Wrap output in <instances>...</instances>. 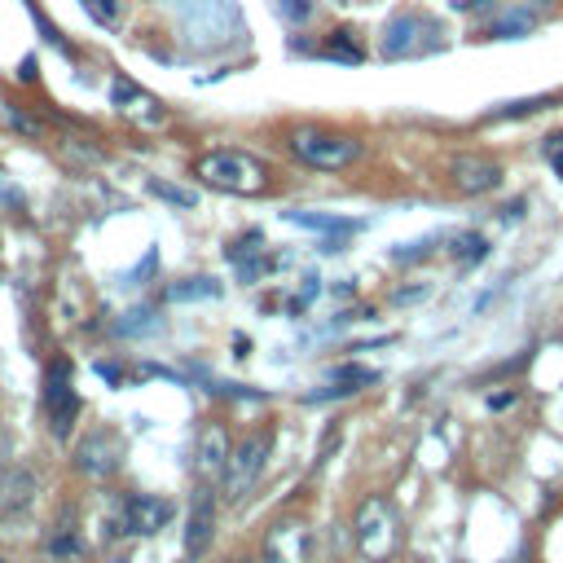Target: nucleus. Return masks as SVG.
Returning <instances> with one entry per match:
<instances>
[{
  "mask_svg": "<svg viewBox=\"0 0 563 563\" xmlns=\"http://www.w3.org/2000/svg\"><path fill=\"white\" fill-rule=\"evenodd\" d=\"M268 431H251L238 449H229V462H224V475H220V488H224V501H242L255 484H260V471L268 462Z\"/></svg>",
  "mask_w": 563,
  "mask_h": 563,
  "instance_id": "7ed1b4c3",
  "label": "nucleus"
},
{
  "mask_svg": "<svg viewBox=\"0 0 563 563\" xmlns=\"http://www.w3.org/2000/svg\"><path fill=\"white\" fill-rule=\"evenodd\" d=\"M0 563H4V559H0Z\"/></svg>",
  "mask_w": 563,
  "mask_h": 563,
  "instance_id": "c85d7f7f",
  "label": "nucleus"
},
{
  "mask_svg": "<svg viewBox=\"0 0 563 563\" xmlns=\"http://www.w3.org/2000/svg\"><path fill=\"white\" fill-rule=\"evenodd\" d=\"M449 180H453L457 194H488V189L501 185V167L484 154H457L449 163Z\"/></svg>",
  "mask_w": 563,
  "mask_h": 563,
  "instance_id": "1a4fd4ad",
  "label": "nucleus"
},
{
  "mask_svg": "<svg viewBox=\"0 0 563 563\" xmlns=\"http://www.w3.org/2000/svg\"><path fill=\"white\" fill-rule=\"evenodd\" d=\"M4 453H9V435L0 431V462H4Z\"/></svg>",
  "mask_w": 563,
  "mask_h": 563,
  "instance_id": "bb28decb",
  "label": "nucleus"
},
{
  "mask_svg": "<svg viewBox=\"0 0 563 563\" xmlns=\"http://www.w3.org/2000/svg\"><path fill=\"white\" fill-rule=\"evenodd\" d=\"M286 220H290V224H299V229H312V233H339V238H347V233H356V229H361V220L321 216V211H286Z\"/></svg>",
  "mask_w": 563,
  "mask_h": 563,
  "instance_id": "ddd939ff",
  "label": "nucleus"
},
{
  "mask_svg": "<svg viewBox=\"0 0 563 563\" xmlns=\"http://www.w3.org/2000/svg\"><path fill=\"white\" fill-rule=\"evenodd\" d=\"M18 79H35V62H31V57L22 62V70H18Z\"/></svg>",
  "mask_w": 563,
  "mask_h": 563,
  "instance_id": "a878e982",
  "label": "nucleus"
},
{
  "mask_svg": "<svg viewBox=\"0 0 563 563\" xmlns=\"http://www.w3.org/2000/svg\"><path fill=\"white\" fill-rule=\"evenodd\" d=\"M4 114H9V123H13V128H18V132H31V136H35V132H40V123H35V119H26V114H22V110H13V106H9V110H4Z\"/></svg>",
  "mask_w": 563,
  "mask_h": 563,
  "instance_id": "b1692460",
  "label": "nucleus"
},
{
  "mask_svg": "<svg viewBox=\"0 0 563 563\" xmlns=\"http://www.w3.org/2000/svg\"><path fill=\"white\" fill-rule=\"evenodd\" d=\"M290 154L317 172H343L361 158V141L343 132H321V128H295L290 132Z\"/></svg>",
  "mask_w": 563,
  "mask_h": 563,
  "instance_id": "f03ea898",
  "label": "nucleus"
},
{
  "mask_svg": "<svg viewBox=\"0 0 563 563\" xmlns=\"http://www.w3.org/2000/svg\"><path fill=\"white\" fill-rule=\"evenodd\" d=\"M194 176L220 194H264L268 167L246 150H211L194 163Z\"/></svg>",
  "mask_w": 563,
  "mask_h": 563,
  "instance_id": "f257e3e1",
  "label": "nucleus"
},
{
  "mask_svg": "<svg viewBox=\"0 0 563 563\" xmlns=\"http://www.w3.org/2000/svg\"><path fill=\"white\" fill-rule=\"evenodd\" d=\"M79 4H84V13H88L97 26H110V22H114V13H119V9H114V0H79Z\"/></svg>",
  "mask_w": 563,
  "mask_h": 563,
  "instance_id": "412c9836",
  "label": "nucleus"
},
{
  "mask_svg": "<svg viewBox=\"0 0 563 563\" xmlns=\"http://www.w3.org/2000/svg\"><path fill=\"white\" fill-rule=\"evenodd\" d=\"M396 541H400L396 510H391L383 497L361 501V510H356V545H361V554L374 559V563H383V559L396 550Z\"/></svg>",
  "mask_w": 563,
  "mask_h": 563,
  "instance_id": "20e7f679",
  "label": "nucleus"
},
{
  "mask_svg": "<svg viewBox=\"0 0 563 563\" xmlns=\"http://www.w3.org/2000/svg\"><path fill=\"white\" fill-rule=\"evenodd\" d=\"M541 154H545V163L554 167V176L563 180V132H550V136L541 141Z\"/></svg>",
  "mask_w": 563,
  "mask_h": 563,
  "instance_id": "aec40b11",
  "label": "nucleus"
},
{
  "mask_svg": "<svg viewBox=\"0 0 563 563\" xmlns=\"http://www.w3.org/2000/svg\"><path fill=\"white\" fill-rule=\"evenodd\" d=\"M277 13L286 22H308L312 18V0H277Z\"/></svg>",
  "mask_w": 563,
  "mask_h": 563,
  "instance_id": "4be33fe9",
  "label": "nucleus"
},
{
  "mask_svg": "<svg viewBox=\"0 0 563 563\" xmlns=\"http://www.w3.org/2000/svg\"><path fill=\"white\" fill-rule=\"evenodd\" d=\"M40 400H44V413H48V422H53V435L66 440V435H70V422H75V413H79V396H75L70 361H48Z\"/></svg>",
  "mask_w": 563,
  "mask_h": 563,
  "instance_id": "39448f33",
  "label": "nucleus"
},
{
  "mask_svg": "<svg viewBox=\"0 0 563 563\" xmlns=\"http://www.w3.org/2000/svg\"><path fill=\"white\" fill-rule=\"evenodd\" d=\"M532 13H523V9H515V13H506L501 22H493V31L488 35H497V40H515V35H528L532 31Z\"/></svg>",
  "mask_w": 563,
  "mask_h": 563,
  "instance_id": "dca6fc26",
  "label": "nucleus"
},
{
  "mask_svg": "<svg viewBox=\"0 0 563 563\" xmlns=\"http://www.w3.org/2000/svg\"><path fill=\"white\" fill-rule=\"evenodd\" d=\"M330 378L356 391V387H369V383H378V369H365V365H334V369H330Z\"/></svg>",
  "mask_w": 563,
  "mask_h": 563,
  "instance_id": "a211bd4d",
  "label": "nucleus"
},
{
  "mask_svg": "<svg viewBox=\"0 0 563 563\" xmlns=\"http://www.w3.org/2000/svg\"><path fill=\"white\" fill-rule=\"evenodd\" d=\"M484 255H488L484 233H457V238H453V260H462V264H479Z\"/></svg>",
  "mask_w": 563,
  "mask_h": 563,
  "instance_id": "2eb2a0df",
  "label": "nucleus"
},
{
  "mask_svg": "<svg viewBox=\"0 0 563 563\" xmlns=\"http://www.w3.org/2000/svg\"><path fill=\"white\" fill-rule=\"evenodd\" d=\"M308 545H312L308 523H299V519H277V523L268 528L260 554H264V563H308Z\"/></svg>",
  "mask_w": 563,
  "mask_h": 563,
  "instance_id": "0eeeda50",
  "label": "nucleus"
},
{
  "mask_svg": "<svg viewBox=\"0 0 563 563\" xmlns=\"http://www.w3.org/2000/svg\"><path fill=\"white\" fill-rule=\"evenodd\" d=\"M172 515H176V510H172V501H167V497L136 493V497H128V501H123V510H119V532L154 537L158 528H167V519H172Z\"/></svg>",
  "mask_w": 563,
  "mask_h": 563,
  "instance_id": "423d86ee",
  "label": "nucleus"
},
{
  "mask_svg": "<svg viewBox=\"0 0 563 563\" xmlns=\"http://www.w3.org/2000/svg\"><path fill=\"white\" fill-rule=\"evenodd\" d=\"M119 457H123L119 431H92V435H84V440L75 444V466H79L84 475H110V471L119 466Z\"/></svg>",
  "mask_w": 563,
  "mask_h": 563,
  "instance_id": "6e6552de",
  "label": "nucleus"
},
{
  "mask_svg": "<svg viewBox=\"0 0 563 563\" xmlns=\"http://www.w3.org/2000/svg\"><path fill=\"white\" fill-rule=\"evenodd\" d=\"M220 295V282L216 277H185L172 286V299L176 303H194V299H216Z\"/></svg>",
  "mask_w": 563,
  "mask_h": 563,
  "instance_id": "4468645a",
  "label": "nucleus"
},
{
  "mask_svg": "<svg viewBox=\"0 0 563 563\" xmlns=\"http://www.w3.org/2000/svg\"><path fill=\"white\" fill-rule=\"evenodd\" d=\"M97 374H101L106 383H123V369H119L114 361H97Z\"/></svg>",
  "mask_w": 563,
  "mask_h": 563,
  "instance_id": "393cba45",
  "label": "nucleus"
},
{
  "mask_svg": "<svg viewBox=\"0 0 563 563\" xmlns=\"http://www.w3.org/2000/svg\"><path fill=\"white\" fill-rule=\"evenodd\" d=\"M150 194H158L163 202H172V207H194L198 202V194L194 189H180V185H167V180H150Z\"/></svg>",
  "mask_w": 563,
  "mask_h": 563,
  "instance_id": "6ab92c4d",
  "label": "nucleus"
},
{
  "mask_svg": "<svg viewBox=\"0 0 563 563\" xmlns=\"http://www.w3.org/2000/svg\"><path fill=\"white\" fill-rule=\"evenodd\" d=\"M224 462H229V435H224L220 422H211V427L198 435V475L220 479V475H224Z\"/></svg>",
  "mask_w": 563,
  "mask_h": 563,
  "instance_id": "f8f14e48",
  "label": "nucleus"
},
{
  "mask_svg": "<svg viewBox=\"0 0 563 563\" xmlns=\"http://www.w3.org/2000/svg\"><path fill=\"white\" fill-rule=\"evenodd\" d=\"M224 563H251V559H224Z\"/></svg>",
  "mask_w": 563,
  "mask_h": 563,
  "instance_id": "cd10ccee",
  "label": "nucleus"
},
{
  "mask_svg": "<svg viewBox=\"0 0 563 563\" xmlns=\"http://www.w3.org/2000/svg\"><path fill=\"white\" fill-rule=\"evenodd\" d=\"M418 35H422V18L418 13H396L383 26V57H409V53H418Z\"/></svg>",
  "mask_w": 563,
  "mask_h": 563,
  "instance_id": "9b49d317",
  "label": "nucleus"
},
{
  "mask_svg": "<svg viewBox=\"0 0 563 563\" xmlns=\"http://www.w3.org/2000/svg\"><path fill=\"white\" fill-rule=\"evenodd\" d=\"M211 532H216V497L211 488H198L189 501V519H185V554L198 559L211 545Z\"/></svg>",
  "mask_w": 563,
  "mask_h": 563,
  "instance_id": "9d476101",
  "label": "nucleus"
},
{
  "mask_svg": "<svg viewBox=\"0 0 563 563\" xmlns=\"http://www.w3.org/2000/svg\"><path fill=\"white\" fill-rule=\"evenodd\" d=\"M48 554H57V559H62V554H84V541H79L75 532H70V537H57V541H48Z\"/></svg>",
  "mask_w": 563,
  "mask_h": 563,
  "instance_id": "5701e85b",
  "label": "nucleus"
},
{
  "mask_svg": "<svg viewBox=\"0 0 563 563\" xmlns=\"http://www.w3.org/2000/svg\"><path fill=\"white\" fill-rule=\"evenodd\" d=\"M325 57H334V62H347V66H356L365 53L356 48V40L347 35V31H334L330 35V44H325Z\"/></svg>",
  "mask_w": 563,
  "mask_h": 563,
  "instance_id": "f3484780",
  "label": "nucleus"
}]
</instances>
